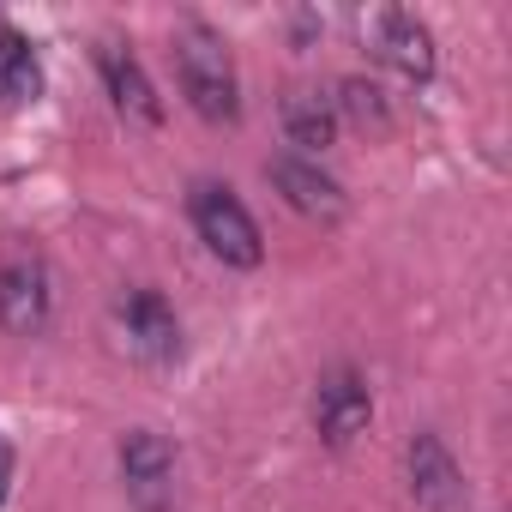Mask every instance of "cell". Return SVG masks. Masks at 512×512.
I'll return each mask as SVG.
<instances>
[{
    "instance_id": "9",
    "label": "cell",
    "mask_w": 512,
    "mask_h": 512,
    "mask_svg": "<svg viewBox=\"0 0 512 512\" xmlns=\"http://www.w3.org/2000/svg\"><path fill=\"white\" fill-rule=\"evenodd\" d=\"M272 187L284 193L290 211H302V217H314V223H338V217L350 211L344 187H338L314 157H278V163H272Z\"/></svg>"
},
{
    "instance_id": "5",
    "label": "cell",
    "mask_w": 512,
    "mask_h": 512,
    "mask_svg": "<svg viewBox=\"0 0 512 512\" xmlns=\"http://www.w3.org/2000/svg\"><path fill=\"white\" fill-rule=\"evenodd\" d=\"M368 422H374V392H368V380H362L356 368L320 374V386H314V434H320L326 446H350L356 434H368Z\"/></svg>"
},
{
    "instance_id": "4",
    "label": "cell",
    "mask_w": 512,
    "mask_h": 512,
    "mask_svg": "<svg viewBox=\"0 0 512 512\" xmlns=\"http://www.w3.org/2000/svg\"><path fill=\"white\" fill-rule=\"evenodd\" d=\"M181 464H175V446L157 434V428H133L121 440V482H127V500L139 512H175V482Z\"/></svg>"
},
{
    "instance_id": "7",
    "label": "cell",
    "mask_w": 512,
    "mask_h": 512,
    "mask_svg": "<svg viewBox=\"0 0 512 512\" xmlns=\"http://www.w3.org/2000/svg\"><path fill=\"white\" fill-rule=\"evenodd\" d=\"M121 332H127V350L139 356V362H175L181 356V320H175V308L163 302V290H133V296H121Z\"/></svg>"
},
{
    "instance_id": "10",
    "label": "cell",
    "mask_w": 512,
    "mask_h": 512,
    "mask_svg": "<svg viewBox=\"0 0 512 512\" xmlns=\"http://www.w3.org/2000/svg\"><path fill=\"white\" fill-rule=\"evenodd\" d=\"M97 67H103V85H109V97H115V109L127 121H139V127H157L163 121V103H157V91H151V79H145V67H139L133 49L103 43L97 49Z\"/></svg>"
},
{
    "instance_id": "14",
    "label": "cell",
    "mask_w": 512,
    "mask_h": 512,
    "mask_svg": "<svg viewBox=\"0 0 512 512\" xmlns=\"http://www.w3.org/2000/svg\"><path fill=\"white\" fill-rule=\"evenodd\" d=\"M7 470H13V458H7V446H0V494H7Z\"/></svg>"
},
{
    "instance_id": "1",
    "label": "cell",
    "mask_w": 512,
    "mask_h": 512,
    "mask_svg": "<svg viewBox=\"0 0 512 512\" xmlns=\"http://www.w3.org/2000/svg\"><path fill=\"white\" fill-rule=\"evenodd\" d=\"M175 67H181V91H187V103H193L199 121L229 127V121L241 115V73H235L229 43H223L211 25L187 19V25L175 31Z\"/></svg>"
},
{
    "instance_id": "2",
    "label": "cell",
    "mask_w": 512,
    "mask_h": 512,
    "mask_svg": "<svg viewBox=\"0 0 512 512\" xmlns=\"http://www.w3.org/2000/svg\"><path fill=\"white\" fill-rule=\"evenodd\" d=\"M49 314H55V278L43 247L25 235H7L0 241V326L13 338H37Z\"/></svg>"
},
{
    "instance_id": "3",
    "label": "cell",
    "mask_w": 512,
    "mask_h": 512,
    "mask_svg": "<svg viewBox=\"0 0 512 512\" xmlns=\"http://www.w3.org/2000/svg\"><path fill=\"white\" fill-rule=\"evenodd\" d=\"M187 217H193V229H199V241L217 253L223 266H235V272H253L266 260V241H260V223H253V211L223 187V181H193V193H187Z\"/></svg>"
},
{
    "instance_id": "6",
    "label": "cell",
    "mask_w": 512,
    "mask_h": 512,
    "mask_svg": "<svg viewBox=\"0 0 512 512\" xmlns=\"http://www.w3.org/2000/svg\"><path fill=\"white\" fill-rule=\"evenodd\" d=\"M368 37H374V55H380V61H386L398 79H410V85L434 79V31H428L416 13H404V7H386V13H374Z\"/></svg>"
},
{
    "instance_id": "8",
    "label": "cell",
    "mask_w": 512,
    "mask_h": 512,
    "mask_svg": "<svg viewBox=\"0 0 512 512\" xmlns=\"http://www.w3.org/2000/svg\"><path fill=\"white\" fill-rule=\"evenodd\" d=\"M404 464H410V494H416L422 512H464V470H458V458L446 452L440 434L422 428L410 440Z\"/></svg>"
},
{
    "instance_id": "13",
    "label": "cell",
    "mask_w": 512,
    "mask_h": 512,
    "mask_svg": "<svg viewBox=\"0 0 512 512\" xmlns=\"http://www.w3.org/2000/svg\"><path fill=\"white\" fill-rule=\"evenodd\" d=\"M332 109L350 115V121H374V127H386V97H380V85H368V79H344L338 97H332Z\"/></svg>"
},
{
    "instance_id": "12",
    "label": "cell",
    "mask_w": 512,
    "mask_h": 512,
    "mask_svg": "<svg viewBox=\"0 0 512 512\" xmlns=\"http://www.w3.org/2000/svg\"><path fill=\"white\" fill-rule=\"evenodd\" d=\"M37 85H43V67H37V49H31V37L25 31H0V109H13V103H25V97H37Z\"/></svg>"
},
{
    "instance_id": "11",
    "label": "cell",
    "mask_w": 512,
    "mask_h": 512,
    "mask_svg": "<svg viewBox=\"0 0 512 512\" xmlns=\"http://www.w3.org/2000/svg\"><path fill=\"white\" fill-rule=\"evenodd\" d=\"M284 133H290V145H302V151H326V145L338 139V109H332V97H320V91H290V97H284Z\"/></svg>"
}]
</instances>
